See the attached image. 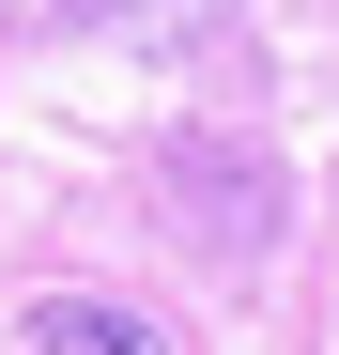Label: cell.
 Masks as SVG:
<instances>
[{
  "instance_id": "obj_1",
  "label": "cell",
  "mask_w": 339,
  "mask_h": 355,
  "mask_svg": "<svg viewBox=\"0 0 339 355\" xmlns=\"http://www.w3.org/2000/svg\"><path fill=\"white\" fill-rule=\"evenodd\" d=\"M31 340L46 355H170L139 309H108V293H31Z\"/></svg>"
},
{
  "instance_id": "obj_2",
  "label": "cell",
  "mask_w": 339,
  "mask_h": 355,
  "mask_svg": "<svg viewBox=\"0 0 339 355\" xmlns=\"http://www.w3.org/2000/svg\"><path fill=\"white\" fill-rule=\"evenodd\" d=\"M77 31H124V46H170V31H201L216 0H62Z\"/></svg>"
}]
</instances>
